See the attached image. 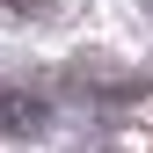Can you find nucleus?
Wrapping results in <instances>:
<instances>
[{"mask_svg": "<svg viewBox=\"0 0 153 153\" xmlns=\"http://www.w3.org/2000/svg\"><path fill=\"white\" fill-rule=\"evenodd\" d=\"M0 131L7 139H44L51 131V102L29 95V88H15V80H0Z\"/></svg>", "mask_w": 153, "mask_h": 153, "instance_id": "obj_1", "label": "nucleus"}, {"mask_svg": "<svg viewBox=\"0 0 153 153\" xmlns=\"http://www.w3.org/2000/svg\"><path fill=\"white\" fill-rule=\"evenodd\" d=\"M0 7H7V15H36L44 0H0Z\"/></svg>", "mask_w": 153, "mask_h": 153, "instance_id": "obj_2", "label": "nucleus"}]
</instances>
